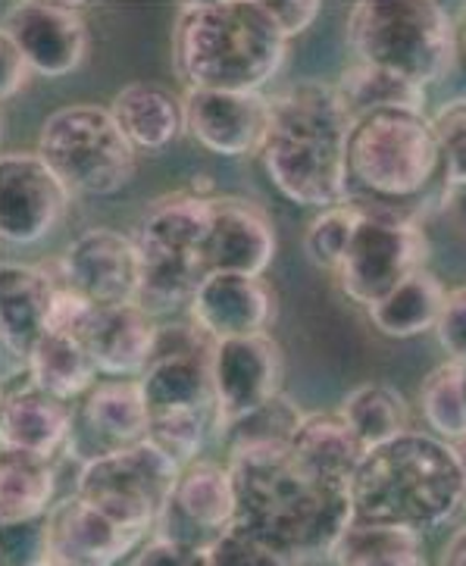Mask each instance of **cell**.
Returning <instances> with one entry per match:
<instances>
[{
  "mask_svg": "<svg viewBox=\"0 0 466 566\" xmlns=\"http://www.w3.org/2000/svg\"><path fill=\"white\" fill-rule=\"evenodd\" d=\"M238 526L294 560L332 554L354 523L351 482L317 470L291 444L229 451Z\"/></svg>",
  "mask_w": 466,
  "mask_h": 566,
  "instance_id": "1",
  "label": "cell"
},
{
  "mask_svg": "<svg viewBox=\"0 0 466 566\" xmlns=\"http://www.w3.org/2000/svg\"><path fill=\"white\" fill-rule=\"evenodd\" d=\"M354 116L339 85L298 82L272 97L260 164L276 191L301 207L329 210L348 198V142Z\"/></svg>",
  "mask_w": 466,
  "mask_h": 566,
  "instance_id": "2",
  "label": "cell"
},
{
  "mask_svg": "<svg viewBox=\"0 0 466 566\" xmlns=\"http://www.w3.org/2000/svg\"><path fill=\"white\" fill-rule=\"evenodd\" d=\"M466 501L464 475L448 441L404 432L370 448L351 475L354 523L389 530H438Z\"/></svg>",
  "mask_w": 466,
  "mask_h": 566,
  "instance_id": "3",
  "label": "cell"
},
{
  "mask_svg": "<svg viewBox=\"0 0 466 566\" xmlns=\"http://www.w3.org/2000/svg\"><path fill=\"white\" fill-rule=\"evenodd\" d=\"M288 38L263 0L185 3L173 66L188 92H260L286 66Z\"/></svg>",
  "mask_w": 466,
  "mask_h": 566,
  "instance_id": "4",
  "label": "cell"
},
{
  "mask_svg": "<svg viewBox=\"0 0 466 566\" xmlns=\"http://www.w3.org/2000/svg\"><path fill=\"white\" fill-rule=\"evenodd\" d=\"M451 191L442 147L423 111H376L354 119L348 142L344 203L420 220L423 207Z\"/></svg>",
  "mask_w": 466,
  "mask_h": 566,
  "instance_id": "5",
  "label": "cell"
},
{
  "mask_svg": "<svg viewBox=\"0 0 466 566\" xmlns=\"http://www.w3.org/2000/svg\"><path fill=\"white\" fill-rule=\"evenodd\" d=\"M348 41L363 66L401 75L420 88L454 70L457 38L448 10L432 0H366L348 17Z\"/></svg>",
  "mask_w": 466,
  "mask_h": 566,
  "instance_id": "6",
  "label": "cell"
},
{
  "mask_svg": "<svg viewBox=\"0 0 466 566\" xmlns=\"http://www.w3.org/2000/svg\"><path fill=\"white\" fill-rule=\"evenodd\" d=\"M214 201L195 191L166 195L151 203L138 222L135 244L142 256V289L135 304L151 316L191 307V297L207 279L200 251L214 220Z\"/></svg>",
  "mask_w": 466,
  "mask_h": 566,
  "instance_id": "7",
  "label": "cell"
},
{
  "mask_svg": "<svg viewBox=\"0 0 466 566\" xmlns=\"http://www.w3.org/2000/svg\"><path fill=\"white\" fill-rule=\"evenodd\" d=\"M38 157L54 169L72 195L113 198L135 179L138 150L128 145L110 107L72 104L44 119Z\"/></svg>",
  "mask_w": 466,
  "mask_h": 566,
  "instance_id": "8",
  "label": "cell"
},
{
  "mask_svg": "<svg viewBox=\"0 0 466 566\" xmlns=\"http://www.w3.org/2000/svg\"><path fill=\"white\" fill-rule=\"evenodd\" d=\"M210 347L157 354V360L138 379L151 420L147 441L157 444L182 470L198 463L204 441L216 429Z\"/></svg>",
  "mask_w": 466,
  "mask_h": 566,
  "instance_id": "9",
  "label": "cell"
},
{
  "mask_svg": "<svg viewBox=\"0 0 466 566\" xmlns=\"http://www.w3.org/2000/svg\"><path fill=\"white\" fill-rule=\"evenodd\" d=\"M358 210V232L335 279L341 292L370 311L382 297L395 292L397 285H404L413 273L426 270L429 244L423 226L413 217L370 207Z\"/></svg>",
  "mask_w": 466,
  "mask_h": 566,
  "instance_id": "10",
  "label": "cell"
},
{
  "mask_svg": "<svg viewBox=\"0 0 466 566\" xmlns=\"http://www.w3.org/2000/svg\"><path fill=\"white\" fill-rule=\"evenodd\" d=\"M179 463H173L157 444L142 441L120 454L85 463L75 479V494L151 535L160 523V513L179 482Z\"/></svg>",
  "mask_w": 466,
  "mask_h": 566,
  "instance_id": "11",
  "label": "cell"
},
{
  "mask_svg": "<svg viewBox=\"0 0 466 566\" xmlns=\"http://www.w3.org/2000/svg\"><path fill=\"white\" fill-rule=\"evenodd\" d=\"M286 360L269 335L226 338L210 347V376L216 391V432L263 410L282 395Z\"/></svg>",
  "mask_w": 466,
  "mask_h": 566,
  "instance_id": "12",
  "label": "cell"
},
{
  "mask_svg": "<svg viewBox=\"0 0 466 566\" xmlns=\"http://www.w3.org/2000/svg\"><path fill=\"white\" fill-rule=\"evenodd\" d=\"M238 523L235 482L229 467L198 460L185 467L169 494L154 535L185 548L214 551V545Z\"/></svg>",
  "mask_w": 466,
  "mask_h": 566,
  "instance_id": "13",
  "label": "cell"
},
{
  "mask_svg": "<svg viewBox=\"0 0 466 566\" xmlns=\"http://www.w3.org/2000/svg\"><path fill=\"white\" fill-rule=\"evenodd\" d=\"M29 63L32 75L60 78L75 73L89 54V25L75 3L22 0L7 7L3 32Z\"/></svg>",
  "mask_w": 466,
  "mask_h": 566,
  "instance_id": "14",
  "label": "cell"
},
{
  "mask_svg": "<svg viewBox=\"0 0 466 566\" xmlns=\"http://www.w3.org/2000/svg\"><path fill=\"white\" fill-rule=\"evenodd\" d=\"M60 282L97 311L135 304L142 289V256L135 238L113 229L82 232L60 260Z\"/></svg>",
  "mask_w": 466,
  "mask_h": 566,
  "instance_id": "15",
  "label": "cell"
},
{
  "mask_svg": "<svg viewBox=\"0 0 466 566\" xmlns=\"http://www.w3.org/2000/svg\"><path fill=\"white\" fill-rule=\"evenodd\" d=\"M72 191L38 154L0 160V235L7 244H35L63 220Z\"/></svg>",
  "mask_w": 466,
  "mask_h": 566,
  "instance_id": "16",
  "label": "cell"
},
{
  "mask_svg": "<svg viewBox=\"0 0 466 566\" xmlns=\"http://www.w3.org/2000/svg\"><path fill=\"white\" fill-rule=\"evenodd\" d=\"M147 403H144L142 382L135 379H110L91 388L75 407L70 451L82 467L101 457L120 454L147 441Z\"/></svg>",
  "mask_w": 466,
  "mask_h": 566,
  "instance_id": "17",
  "label": "cell"
},
{
  "mask_svg": "<svg viewBox=\"0 0 466 566\" xmlns=\"http://www.w3.org/2000/svg\"><path fill=\"white\" fill-rule=\"evenodd\" d=\"M48 530L54 566H116L147 538L142 530L101 511L82 494L56 501L48 513Z\"/></svg>",
  "mask_w": 466,
  "mask_h": 566,
  "instance_id": "18",
  "label": "cell"
},
{
  "mask_svg": "<svg viewBox=\"0 0 466 566\" xmlns=\"http://www.w3.org/2000/svg\"><path fill=\"white\" fill-rule=\"evenodd\" d=\"M272 97L260 92H185L188 135L216 157L260 154Z\"/></svg>",
  "mask_w": 466,
  "mask_h": 566,
  "instance_id": "19",
  "label": "cell"
},
{
  "mask_svg": "<svg viewBox=\"0 0 466 566\" xmlns=\"http://www.w3.org/2000/svg\"><path fill=\"white\" fill-rule=\"evenodd\" d=\"M191 319L207 342L269 335L276 316V294L263 275H207L191 297Z\"/></svg>",
  "mask_w": 466,
  "mask_h": 566,
  "instance_id": "20",
  "label": "cell"
},
{
  "mask_svg": "<svg viewBox=\"0 0 466 566\" xmlns=\"http://www.w3.org/2000/svg\"><path fill=\"white\" fill-rule=\"evenodd\" d=\"M276 256V232L269 217L248 201L216 198L210 232L200 251L204 273L263 275Z\"/></svg>",
  "mask_w": 466,
  "mask_h": 566,
  "instance_id": "21",
  "label": "cell"
},
{
  "mask_svg": "<svg viewBox=\"0 0 466 566\" xmlns=\"http://www.w3.org/2000/svg\"><path fill=\"white\" fill-rule=\"evenodd\" d=\"M160 332L157 316H151L138 304H123V307H104L94 313L82 342L104 376L135 379V376H144L157 360Z\"/></svg>",
  "mask_w": 466,
  "mask_h": 566,
  "instance_id": "22",
  "label": "cell"
},
{
  "mask_svg": "<svg viewBox=\"0 0 466 566\" xmlns=\"http://www.w3.org/2000/svg\"><path fill=\"white\" fill-rule=\"evenodd\" d=\"M60 282L29 263H3L0 270V332L7 373L25 366L32 347L48 335V313Z\"/></svg>",
  "mask_w": 466,
  "mask_h": 566,
  "instance_id": "23",
  "label": "cell"
},
{
  "mask_svg": "<svg viewBox=\"0 0 466 566\" xmlns=\"http://www.w3.org/2000/svg\"><path fill=\"white\" fill-rule=\"evenodd\" d=\"M75 407L41 391L35 385H22L7 391L0 407V451H25V454L51 457L70 444Z\"/></svg>",
  "mask_w": 466,
  "mask_h": 566,
  "instance_id": "24",
  "label": "cell"
},
{
  "mask_svg": "<svg viewBox=\"0 0 466 566\" xmlns=\"http://www.w3.org/2000/svg\"><path fill=\"white\" fill-rule=\"evenodd\" d=\"M128 145L138 154H163L188 132L185 97L160 82H132L110 104Z\"/></svg>",
  "mask_w": 466,
  "mask_h": 566,
  "instance_id": "25",
  "label": "cell"
},
{
  "mask_svg": "<svg viewBox=\"0 0 466 566\" xmlns=\"http://www.w3.org/2000/svg\"><path fill=\"white\" fill-rule=\"evenodd\" d=\"M25 369H29V382L35 388L70 403L82 401L101 376L82 338L51 335V332L32 347Z\"/></svg>",
  "mask_w": 466,
  "mask_h": 566,
  "instance_id": "26",
  "label": "cell"
},
{
  "mask_svg": "<svg viewBox=\"0 0 466 566\" xmlns=\"http://www.w3.org/2000/svg\"><path fill=\"white\" fill-rule=\"evenodd\" d=\"M56 473L48 457L0 451V520H35L54 511Z\"/></svg>",
  "mask_w": 466,
  "mask_h": 566,
  "instance_id": "27",
  "label": "cell"
},
{
  "mask_svg": "<svg viewBox=\"0 0 466 566\" xmlns=\"http://www.w3.org/2000/svg\"><path fill=\"white\" fill-rule=\"evenodd\" d=\"M445 285L429 270L413 273L404 285H397L376 307H370V319L389 338H413L438 326L445 311Z\"/></svg>",
  "mask_w": 466,
  "mask_h": 566,
  "instance_id": "28",
  "label": "cell"
},
{
  "mask_svg": "<svg viewBox=\"0 0 466 566\" xmlns=\"http://www.w3.org/2000/svg\"><path fill=\"white\" fill-rule=\"evenodd\" d=\"M288 444L307 463H313L317 470L335 475L341 482H351V475L358 473L360 460L366 454L363 441L354 436V429L344 422L341 413H304Z\"/></svg>",
  "mask_w": 466,
  "mask_h": 566,
  "instance_id": "29",
  "label": "cell"
},
{
  "mask_svg": "<svg viewBox=\"0 0 466 566\" xmlns=\"http://www.w3.org/2000/svg\"><path fill=\"white\" fill-rule=\"evenodd\" d=\"M335 566H429L423 535L389 526L351 523L332 551Z\"/></svg>",
  "mask_w": 466,
  "mask_h": 566,
  "instance_id": "30",
  "label": "cell"
},
{
  "mask_svg": "<svg viewBox=\"0 0 466 566\" xmlns=\"http://www.w3.org/2000/svg\"><path fill=\"white\" fill-rule=\"evenodd\" d=\"M344 422L354 429V436L363 441V448H379L385 441L397 439L407 429V420H411V410L404 398L397 395V388L382 382H370L354 388L339 410Z\"/></svg>",
  "mask_w": 466,
  "mask_h": 566,
  "instance_id": "31",
  "label": "cell"
},
{
  "mask_svg": "<svg viewBox=\"0 0 466 566\" xmlns=\"http://www.w3.org/2000/svg\"><path fill=\"white\" fill-rule=\"evenodd\" d=\"M335 85H339L341 97H344V104H348V111H351L354 119L363 116V113L395 111V107L423 111V92L426 88L413 85V82L401 78V75L376 70V66L354 63Z\"/></svg>",
  "mask_w": 466,
  "mask_h": 566,
  "instance_id": "32",
  "label": "cell"
},
{
  "mask_svg": "<svg viewBox=\"0 0 466 566\" xmlns=\"http://www.w3.org/2000/svg\"><path fill=\"white\" fill-rule=\"evenodd\" d=\"M420 410L435 432V439H466V369L464 360L435 366L420 385Z\"/></svg>",
  "mask_w": 466,
  "mask_h": 566,
  "instance_id": "33",
  "label": "cell"
},
{
  "mask_svg": "<svg viewBox=\"0 0 466 566\" xmlns=\"http://www.w3.org/2000/svg\"><path fill=\"white\" fill-rule=\"evenodd\" d=\"M360 210L354 203H339L323 210L317 220L307 226L304 251L313 266H320L325 273H339L344 256L351 251V241L358 232Z\"/></svg>",
  "mask_w": 466,
  "mask_h": 566,
  "instance_id": "34",
  "label": "cell"
},
{
  "mask_svg": "<svg viewBox=\"0 0 466 566\" xmlns=\"http://www.w3.org/2000/svg\"><path fill=\"white\" fill-rule=\"evenodd\" d=\"M301 420H304V413L288 401L286 395H279L263 410L235 422L232 429H226L222 436L229 439V451L248 448V444H286V441H291Z\"/></svg>",
  "mask_w": 466,
  "mask_h": 566,
  "instance_id": "35",
  "label": "cell"
},
{
  "mask_svg": "<svg viewBox=\"0 0 466 566\" xmlns=\"http://www.w3.org/2000/svg\"><path fill=\"white\" fill-rule=\"evenodd\" d=\"M0 566H48L51 564V530L48 516L3 523Z\"/></svg>",
  "mask_w": 466,
  "mask_h": 566,
  "instance_id": "36",
  "label": "cell"
},
{
  "mask_svg": "<svg viewBox=\"0 0 466 566\" xmlns=\"http://www.w3.org/2000/svg\"><path fill=\"white\" fill-rule=\"evenodd\" d=\"M432 128H435V138L442 147L448 185L451 188L466 185V97H457L435 113Z\"/></svg>",
  "mask_w": 466,
  "mask_h": 566,
  "instance_id": "37",
  "label": "cell"
},
{
  "mask_svg": "<svg viewBox=\"0 0 466 566\" xmlns=\"http://www.w3.org/2000/svg\"><path fill=\"white\" fill-rule=\"evenodd\" d=\"M301 560L288 557L282 551L269 548L267 542H260L257 535L241 530L235 523L210 551V566H298Z\"/></svg>",
  "mask_w": 466,
  "mask_h": 566,
  "instance_id": "38",
  "label": "cell"
},
{
  "mask_svg": "<svg viewBox=\"0 0 466 566\" xmlns=\"http://www.w3.org/2000/svg\"><path fill=\"white\" fill-rule=\"evenodd\" d=\"M435 335H438V345L448 350L451 360H466V285L448 292Z\"/></svg>",
  "mask_w": 466,
  "mask_h": 566,
  "instance_id": "39",
  "label": "cell"
},
{
  "mask_svg": "<svg viewBox=\"0 0 466 566\" xmlns=\"http://www.w3.org/2000/svg\"><path fill=\"white\" fill-rule=\"evenodd\" d=\"M135 566H210V554L185 548V545H176V542H166V538L154 535L142 548Z\"/></svg>",
  "mask_w": 466,
  "mask_h": 566,
  "instance_id": "40",
  "label": "cell"
},
{
  "mask_svg": "<svg viewBox=\"0 0 466 566\" xmlns=\"http://www.w3.org/2000/svg\"><path fill=\"white\" fill-rule=\"evenodd\" d=\"M263 3H267L269 17L276 19V25L282 29L288 41L307 32L323 10L317 0H263Z\"/></svg>",
  "mask_w": 466,
  "mask_h": 566,
  "instance_id": "41",
  "label": "cell"
},
{
  "mask_svg": "<svg viewBox=\"0 0 466 566\" xmlns=\"http://www.w3.org/2000/svg\"><path fill=\"white\" fill-rule=\"evenodd\" d=\"M0 63H3V85H0V94H3V101H10L13 94L22 92V85L32 75V70H29V63L22 60V54H19L7 38H0Z\"/></svg>",
  "mask_w": 466,
  "mask_h": 566,
  "instance_id": "42",
  "label": "cell"
},
{
  "mask_svg": "<svg viewBox=\"0 0 466 566\" xmlns=\"http://www.w3.org/2000/svg\"><path fill=\"white\" fill-rule=\"evenodd\" d=\"M442 566H466V530H460L445 548Z\"/></svg>",
  "mask_w": 466,
  "mask_h": 566,
  "instance_id": "43",
  "label": "cell"
},
{
  "mask_svg": "<svg viewBox=\"0 0 466 566\" xmlns=\"http://www.w3.org/2000/svg\"><path fill=\"white\" fill-rule=\"evenodd\" d=\"M454 457H457V467H460V475H464V489H466V439L454 441Z\"/></svg>",
  "mask_w": 466,
  "mask_h": 566,
  "instance_id": "44",
  "label": "cell"
},
{
  "mask_svg": "<svg viewBox=\"0 0 466 566\" xmlns=\"http://www.w3.org/2000/svg\"><path fill=\"white\" fill-rule=\"evenodd\" d=\"M464 51H466V35H464Z\"/></svg>",
  "mask_w": 466,
  "mask_h": 566,
  "instance_id": "45",
  "label": "cell"
},
{
  "mask_svg": "<svg viewBox=\"0 0 466 566\" xmlns=\"http://www.w3.org/2000/svg\"><path fill=\"white\" fill-rule=\"evenodd\" d=\"M464 369H466V360H464Z\"/></svg>",
  "mask_w": 466,
  "mask_h": 566,
  "instance_id": "46",
  "label": "cell"
},
{
  "mask_svg": "<svg viewBox=\"0 0 466 566\" xmlns=\"http://www.w3.org/2000/svg\"><path fill=\"white\" fill-rule=\"evenodd\" d=\"M48 566H54V564H48Z\"/></svg>",
  "mask_w": 466,
  "mask_h": 566,
  "instance_id": "47",
  "label": "cell"
}]
</instances>
